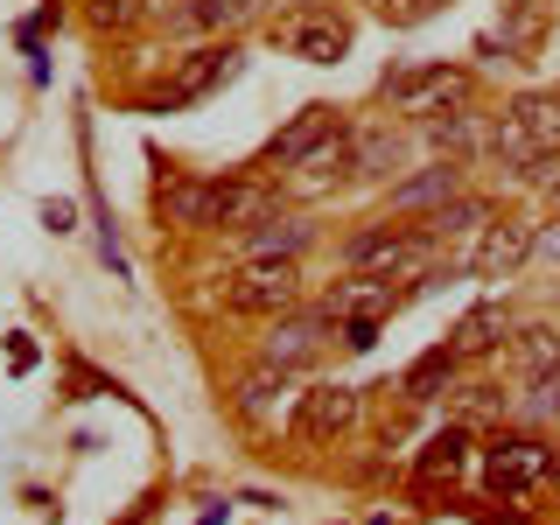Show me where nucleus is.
<instances>
[{
	"label": "nucleus",
	"mask_w": 560,
	"mask_h": 525,
	"mask_svg": "<svg viewBox=\"0 0 560 525\" xmlns=\"http://www.w3.org/2000/svg\"><path fill=\"white\" fill-rule=\"evenodd\" d=\"M350 273H378V280H428L434 267V238L420 224H378V232H358L343 245Z\"/></svg>",
	"instance_id": "obj_1"
},
{
	"label": "nucleus",
	"mask_w": 560,
	"mask_h": 525,
	"mask_svg": "<svg viewBox=\"0 0 560 525\" xmlns=\"http://www.w3.org/2000/svg\"><path fill=\"white\" fill-rule=\"evenodd\" d=\"M539 483H553V448L539 434H498L483 448V490L504 504H525Z\"/></svg>",
	"instance_id": "obj_2"
},
{
	"label": "nucleus",
	"mask_w": 560,
	"mask_h": 525,
	"mask_svg": "<svg viewBox=\"0 0 560 525\" xmlns=\"http://www.w3.org/2000/svg\"><path fill=\"white\" fill-rule=\"evenodd\" d=\"M469 92H477V78H469L463 63H434V70H399V78H385V105L407 119H442V113H463Z\"/></svg>",
	"instance_id": "obj_3"
},
{
	"label": "nucleus",
	"mask_w": 560,
	"mask_h": 525,
	"mask_svg": "<svg viewBox=\"0 0 560 525\" xmlns=\"http://www.w3.org/2000/svg\"><path fill=\"white\" fill-rule=\"evenodd\" d=\"M302 302V267L294 259H245L224 288V308L232 315H288Z\"/></svg>",
	"instance_id": "obj_4"
},
{
	"label": "nucleus",
	"mask_w": 560,
	"mask_h": 525,
	"mask_svg": "<svg viewBox=\"0 0 560 525\" xmlns=\"http://www.w3.org/2000/svg\"><path fill=\"white\" fill-rule=\"evenodd\" d=\"M232 70H238V49H232V43L189 49V57H183V70H175V84H168V92L148 105V113H183V105H197V98H210V92H218V84L232 78Z\"/></svg>",
	"instance_id": "obj_5"
},
{
	"label": "nucleus",
	"mask_w": 560,
	"mask_h": 525,
	"mask_svg": "<svg viewBox=\"0 0 560 525\" xmlns=\"http://www.w3.org/2000/svg\"><path fill=\"white\" fill-rule=\"evenodd\" d=\"M329 343V308H302V315H273L267 343H259V364H280V372H302L315 350Z\"/></svg>",
	"instance_id": "obj_6"
},
{
	"label": "nucleus",
	"mask_w": 560,
	"mask_h": 525,
	"mask_svg": "<svg viewBox=\"0 0 560 525\" xmlns=\"http://www.w3.org/2000/svg\"><path fill=\"white\" fill-rule=\"evenodd\" d=\"M273 43L288 49V57H302V63H337L350 49V22H343V14L308 8V14H288V22L273 28Z\"/></svg>",
	"instance_id": "obj_7"
},
{
	"label": "nucleus",
	"mask_w": 560,
	"mask_h": 525,
	"mask_svg": "<svg viewBox=\"0 0 560 525\" xmlns=\"http://www.w3.org/2000/svg\"><path fill=\"white\" fill-rule=\"evenodd\" d=\"M358 428V385H308L302 407H294V434L302 442H337V434Z\"/></svg>",
	"instance_id": "obj_8"
},
{
	"label": "nucleus",
	"mask_w": 560,
	"mask_h": 525,
	"mask_svg": "<svg viewBox=\"0 0 560 525\" xmlns=\"http://www.w3.org/2000/svg\"><path fill=\"white\" fill-rule=\"evenodd\" d=\"M238 253L245 259H294V253H302V245L315 238V224L302 218V210H259V218L253 224H238Z\"/></svg>",
	"instance_id": "obj_9"
},
{
	"label": "nucleus",
	"mask_w": 560,
	"mask_h": 525,
	"mask_svg": "<svg viewBox=\"0 0 560 525\" xmlns=\"http://www.w3.org/2000/svg\"><path fill=\"white\" fill-rule=\"evenodd\" d=\"M294 175H302V189H343V183H358V133L350 127H337L329 140H315V148L294 162Z\"/></svg>",
	"instance_id": "obj_10"
},
{
	"label": "nucleus",
	"mask_w": 560,
	"mask_h": 525,
	"mask_svg": "<svg viewBox=\"0 0 560 525\" xmlns=\"http://www.w3.org/2000/svg\"><path fill=\"white\" fill-rule=\"evenodd\" d=\"M337 127H343V119H337V105H302V113H294L288 127H280V133L267 140L259 168H294V162H302V154L315 148V140H329Z\"/></svg>",
	"instance_id": "obj_11"
},
{
	"label": "nucleus",
	"mask_w": 560,
	"mask_h": 525,
	"mask_svg": "<svg viewBox=\"0 0 560 525\" xmlns=\"http://www.w3.org/2000/svg\"><path fill=\"white\" fill-rule=\"evenodd\" d=\"M323 308H329V323H385L399 308V288L378 273H350V280H337V294Z\"/></svg>",
	"instance_id": "obj_12"
},
{
	"label": "nucleus",
	"mask_w": 560,
	"mask_h": 525,
	"mask_svg": "<svg viewBox=\"0 0 560 525\" xmlns=\"http://www.w3.org/2000/svg\"><path fill=\"white\" fill-rule=\"evenodd\" d=\"M525 259H533V224H483V245H477V280H512Z\"/></svg>",
	"instance_id": "obj_13"
},
{
	"label": "nucleus",
	"mask_w": 560,
	"mask_h": 525,
	"mask_svg": "<svg viewBox=\"0 0 560 525\" xmlns=\"http://www.w3.org/2000/svg\"><path fill=\"white\" fill-rule=\"evenodd\" d=\"M267 203V183L259 175H224L218 189H210V232H238V224H253Z\"/></svg>",
	"instance_id": "obj_14"
},
{
	"label": "nucleus",
	"mask_w": 560,
	"mask_h": 525,
	"mask_svg": "<svg viewBox=\"0 0 560 525\" xmlns=\"http://www.w3.org/2000/svg\"><path fill=\"white\" fill-rule=\"evenodd\" d=\"M448 197H463V162H434V168H420V175H407V183H393V210H442Z\"/></svg>",
	"instance_id": "obj_15"
},
{
	"label": "nucleus",
	"mask_w": 560,
	"mask_h": 525,
	"mask_svg": "<svg viewBox=\"0 0 560 525\" xmlns=\"http://www.w3.org/2000/svg\"><path fill=\"white\" fill-rule=\"evenodd\" d=\"M210 189L218 183H203V175H168L162 183V218L183 224V232H210Z\"/></svg>",
	"instance_id": "obj_16"
},
{
	"label": "nucleus",
	"mask_w": 560,
	"mask_h": 525,
	"mask_svg": "<svg viewBox=\"0 0 560 525\" xmlns=\"http://www.w3.org/2000/svg\"><path fill=\"white\" fill-rule=\"evenodd\" d=\"M267 14V0H183L175 8V28H245V22H259Z\"/></svg>",
	"instance_id": "obj_17"
},
{
	"label": "nucleus",
	"mask_w": 560,
	"mask_h": 525,
	"mask_svg": "<svg viewBox=\"0 0 560 525\" xmlns=\"http://www.w3.org/2000/svg\"><path fill=\"white\" fill-rule=\"evenodd\" d=\"M463 469H469V428H442L428 448H420L413 477H420V483H455Z\"/></svg>",
	"instance_id": "obj_18"
},
{
	"label": "nucleus",
	"mask_w": 560,
	"mask_h": 525,
	"mask_svg": "<svg viewBox=\"0 0 560 525\" xmlns=\"http://www.w3.org/2000/svg\"><path fill=\"white\" fill-rule=\"evenodd\" d=\"M504 337H512V329H504V308H498V302H483V308H469L463 323H455L448 350H455V358H490V350H498Z\"/></svg>",
	"instance_id": "obj_19"
},
{
	"label": "nucleus",
	"mask_w": 560,
	"mask_h": 525,
	"mask_svg": "<svg viewBox=\"0 0 560 525\" xmlns=\"http://www.w3.org/2000/svg\"><path fill=\"white\" fill-rule=\"evenodd\" d=\"M483 224H490V203L483 197H448L442 210H428V218H420V232H428L434 245H448V238L483 232Z\"/></svg>",
	"instance_id": "obj_20"
},
{
	"label": "nucleus",
	"mask_w": 560,
	"mask_h": 525,
	"mask_svg": "<svg viewBox=\"0 0 560 525\" xmlns=\"http://www.w3.org/2000/svg\"><path fill=\"white\" fill-rule=\"evenodd\" d=\"M512 364L525 378H539V372H553L560 364V337L547 323H525V329H512Z\"/></svg>",
	"instance_id": "obj_21"
},
{
	"label": "nucleus",
	"mask_w": 560,
	"mask_h": 525,
	"mask_svg": "<svg viewBox=\"0 0 560 525\" xmlns=\"http://www.w3.org/2000/svg\"><path fill=\"white\" fill-rule=\"evenodd\" d=\"M393 162H399L393 127H364L358 133V175H364V183H378V175H393Z\"/></svg>",
	"instance_id": "obj_22"
},
{
	"label": "nucleus",
	"mask_w": 560,
	"mask_h": 525,
	"mask_svg": "<svg viewBox=\"0 0 560 525\" xmlns=\"http://www.w3.org/2000/svg\"><path fill=\"white\" fill-rule=\"evenodd\" d=\"M455 364H463V358H455L448 343H442V350H428V358H420L413 372H407V399H434V393H442V378H455Z\"/></svg>",
	"instance_id": "obj_23"
},
{
	"label": "nucleus",
	"mask_w": 560,
	"mask_h": 525,
	"mask_svg": "<svg viewBox=\"0 0 560 525\" xmlns=\"http://www.w3.org/2000/svg\"><path fill=\"white\" fill-rule=\"evenodd\" d=\"M288 378H294V372H280V364H259V372L238 385V413H253V420H259V413L273 407V393H288Z\"/></svg>",
	"instance_id": "obj_24"
},
{
	"label": "nucleus",
	"mask_w": 560,
	"mask_h": 525,
	"mask_svg": "<svg viewBox=\"0 0 560 525\" xmlns=\"http://www.w3.org/2000/svg\"><path fill=\"white\" fill-rule=\"evenodd\" d=\"M372 14H378L385 28H420V22L442 14V0H372Z\"/></svg>",
	"instance_id": "obj_25"
},
{
	"label": "nucleus",
	"mask_w": 560,
	"mask_h": 525,
	"mask_svg": "<svg viewBox=\"0 0 560 525\" xmlns=\"http://www.w3.org/2000/svg\"><path fill=\"white\" fill-rule=\"evenodd\" d=\"M428 140L442 154H463L469 140H477V119H469V113H442V119H428Z\"/></svg>",
	"instance_id": "obj_26"
},
{
	"label": "nucleus",
	"mask_w": 560,
	"mask_h": 525,
	"mask_svg": "<svg viewBox=\"0 0 560 525\" xmlns=\"http://www.w3.org/2000/svg\"><path fill=\"white\" fill-rule=\"evenodd\" d=\"M525 413H539V420H553V413H560V364L533 378V399H525Z\"/></svg>",
	"instance_id": "obj_27"
},
{
	"label": "nucleus",
	"mask_w": 560,
	"mask_h": 525,
	"mask_svg": "<svg viewBox=\"0 0 560 525\" xmlns=\"http://www.w3.org/2000/svg\"><path fill=\"white\" fill-rule=\"evenodd\" d=\"M92 22L98 28H133L140 22V0H92Z\"/></svg>",
	"instance_id": "obj_28"
},
{
	"label": "nucleus",
	"mask_w": 560,
	"mask_h": 525,
	"mask_svg": "<svg viewBox=\"0 0 560 525\" xmlns=\"http://www.w3.org/2000/svg\"><path fill=\"white\" fill-rule=\"evenodd\" d=\"M533 259L560 267V218H553V224H533Z\"/></svg>",
	"instance_id": "obj_29"
},
{
	"label": "nucleus",
	"mask_w": 560,
	"mask_h": 525,
	"mask_svg": "<svg viewBox=\"0 0 560 525\" xmlns=\"http://www.w3.org/2000/svg\"><path fill=\"white\" fill-rule=\"evenodd\" d=\"M498 407H504L498 385H469V393H463V413H469V420H477V413H498Z\"/></svg>",
	"instance_id": "obj_30"
},
{
	"label": "nucleus",
	"mask_w": 560,
	"mask_h": 525,
	"mask_svg": "<svg viewBox=\"0 0 560 525\" xmlns=\"http://www.w3.org/2000/svg\"><path fill=\"white\" fill-rule=\"evenodd\" d=\"M337 329H343V343H350V350H372L385 323H337Z\"/></svg>",
	"instance_id": "obj_31"
},
{
	"label": "nucleus",
	"mask_w": 560,
	"mask_h": 525,
	"mask_svg": "<svg viewBox=\"0 0 560 525\" xmlns=\"http://www.w3.org/2000/svg\"><path fill=\"white\" fill-rule=\"evenodd\" d=\"M547 197H553V218H560V175H553V183H547Z\"/></svg>",
	"instance_id": "obj_32"
},
{
	"label": "nucleus",
	"mask_w": 560,
	"mask_h": 525,
	"mask_svg": "<svg viewBox=\"0 0 560 525\" xmlns=\"http://www.w3.org/2000/svg\"><path fill=\"white\" fill-rule=\"evenodd\" d=\"M553 483H560V455H553Z\"/></svg>",
	"instance_id": "obj_33"
}]
</instances>
